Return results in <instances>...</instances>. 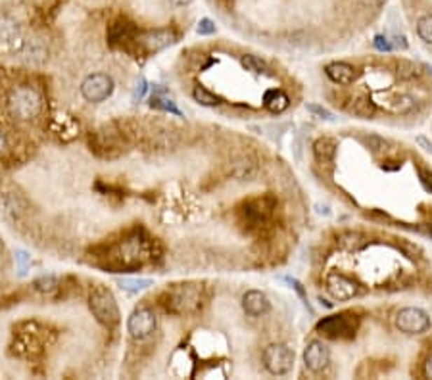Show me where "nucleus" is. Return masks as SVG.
<instances>
[{"label":"nucleus","instance_id":"obj_35","mask_svg":"<svg viewBox=\"0 0 432 380\" xmlns=\"http://www.w3.org/2000/svg\"><path fill=\"white\" fill-rule=\"evenodd\" d=\"M367 144H369V148H371L372 152H380V150L386 148V141L377 136V134H371V136L367 139Z\"/></svg>","mask_w":432,"mask_h":380},{"label":"nucleus","instance_id":"obj_3","mask_svg":"<svg viewBox=\"0 0 432 380\" xmlns=\"http://www.w3.org/2000/svg\"><path fill=\"white\" fill-rule=\"evenodd\" d=\"M89 307L92 317L104 325V327L112 328L120 323V307H118V302L113 298V294L104 286H97L92 288L89 296Z\"/></svg>","mask_w":432,"mask_h":380},{"label":"nucleus","instance_id":"obj_7","mask_svg":"<svg viewBox=\"0 0 432 380\" xmlns=\"http://www.w3.org/2000/svg\"><path fill=\"white\" fill-rule=\"evenodd\" d=\"M113 79L106 73H92L81 83V94L87 102L100 104L112 97Z\"/></svg>","mask_w":432,"mask_h":380},{"label":"nucleus","instance_id":"obj_14","mask_svg":"<svg viewBox=\"0 0 432 380\" xmlns=\"http://www.w3.org/2000/svg\"><path fill=\"white\" fill-rule=\"evenodd\" d=\"M325 73L333 83L336 85H351V83L358 79V71L356 67L350 64H344V62H333L325 67Z\"/></svg>","mask_w":432,"mask_h":380},{"label":"nucleus","instance_id":"obj_23","mask_svg":"<svg viewBox=\"0 0 432 380\" xmlns=\"http://www.w3.org/2000/svg\"><path fill=\"white\" fill-rule=\"evenodd\" d=\"M242 66H244V69L246 71H250V73H256V75H263L267 73L269 67L265 62L261 60V58H258V56H252V54H246V56H242Z\"/></svg>","mask_w":432,"mask_h":380},{"label":"nucleus","instance_id":"obj_30","mask_svg":"<svg viewBox=\"0 0 432 380\" xmlns=\"http://www.w3.org/2000/svg\"><path fill=\"white\" fill-rule=\"evenodd\" d=\"M398 75L402 77V79H413L415 75H417V67L413 66L411 62H400L398 64Z\"/></svg>","mask_w":432,"mask_h":380},{"label":"nucleus","instance_id":"obj_18","mask_svg":"<svg viewBox=\"0 0 432 380\" xmlns=\"http://www.w3.org/2000/svg\"><path fill=\"white\" fill-rule=\"evenodd\" d=\"M288 104H291V100H288V97H286L281 89L267 90L265 97H263V106L267 108L269 112L273 113L284 112V110L288 108Z\"/></svg>","mask_w":432,"mask_h":380},{"label":"nucleus","instance_id":"obj_25","mask_svg":"<svg viewBox=\"0 0 432 380\" xmlns=\"http://www.w3.org/2000/svg\"><path fill=\"white\" fill-rule=\"evenodd\" d=\"M118 284H120L121 288L127 292H131V294H137V292L144 290V288H148V286H152V281H148V279H118Z\"/></svg>","mask_w":432,"mask_h":380},{"label":"nucleus","instance_id":"obj_8","mask_svg":"<svg viewBox=\"0 0 432 380\" xmlns=\"http://www.w3.org/2000/svg\"><path fill=\"white\" fill-rule=\"evenodd\" d=\"M175 41H177V35L173 29H148L137 33L134 45L146 54H156L172 46Z\"/></svg>","mask_w":432,"mask_h":380},{"label":"nucleus","instance_id":"obj_9","mask_svg":"<svg viewBox=\"0 0 432 380\" xmlns=\"http://www.w3.org/2000/svg\"><path fill=\"white\" fill-rule=\"evenodd\" d=\"M156 325V315H154V311L148 309V307L134 309L131 317L127 319V330H129V335L133 336L134 340H144V338L154 335Z\"/></svg>","mask_w":432,"mask_h":380},{"label":"nucleus","instance_id":"obj_10","mask_svg":"<svg viewBox=\"0 0 432 380\" xmlns=\"http://www.w3.org/2000/svg\"><path fill=\"white\" fill-rule=\"evenodd\" d=\"M396 327L405 335H421L431 328V317L419 307H405L396 315Z\"/></svg>","mask_w":432,"mask_h":380},{"label":"nucleus","instance_id":"obj_5","mask_svg":"<svg viewBox=\"0 0 432 380\" xmlns=\"http://www.w3.org/2000/svg\"><path fill=\"white\" fill-rule=\"evenodd\" d=\"M275 209V200L263 196V198H253V200L246 202L244 208L240 209V217L242 223L246 225L248 229H260L261 225H265L273 216Z\"/></svg>","mask_w":432,"mask_h":380},{"label":"nucleus","instance_id":"obj_12","mask_svg":"<svg viewBox=\"0 0 432 380\" xmlns=\"http://www.w3.org/2000/svg\"><path fill=\"white\" fill-rule=\"evenodd\" d=\"M327 288L330 296L335 300H340V302L351 300L358 294V284L342 273H330L327 276Z\"/></svg>","mask_w":432,"mask_h":380},{"label":"nucleus","instance_id":"obj_6","mask_svg":"<svg viewBox=\"0 0 432 380\" xmlns=\"http://www.w3.org/2000/svg\"><path fill=\"white\" fill-rule=\"evenodd\" d=\"M263 365L269 373L277 377L288 374L294 367V353L284 344H271L263 351Z\"/></svg>","mask_w":432,"mask_h":380},{"label":"nucleus","instance_id":"obj_27","mask_svg":"<svg viewBox=\"0 0 432 380\" xmlns=\"http://www.w3.org/2000/svg\"><path fill=\"white\" fill-rule=\"evenodd\" d=\"M25 54H27L29 62H43L46 56V48L37 41H33V43L25 45Z\"/></svg>","mask_w":432,"mask_h":380},{"label":"nucleus","instance_id":"obj_11","mask_svg":"<svg viewBox=\"0 0 432 380\" xmlns=\"http://www.w3.org/2000/svg\"><path fill=\"white\" fill-rule=\"evenodd\" d=\"M328 361H330V351L325 344L319 340L307 344L306 351H304V363L312 373H321L323 369H327Z\"/></svg>","mask_w":432,"mask_h":380},{"label":"nucleus","instance_id":"obj_42","mask_svg":"<svg viewBox=\"0 0 432 380\" xmlns=\"http://www.w3.org/2000/svg\"><path fill=\"white\" fill-rule=\"evenodd\" d=\"M417 141H419V144H423V146H425V148L428 150V152H432V142H428V141H426L425 136H419Z\"/></svg>","mask_w":432,"mask_h":380},{"label":"nucleus","instance_id":"obj_17","mask_svg":"<svg viewBox=\"0 0 432 380\" xmlns=\"http://www.w3.org/2000/svg\"><path fill=\"white\" fill-rule=\"evenodd\" d=\"M20 38H22V31H20L18 22H15L14 17H10V15H2L0 17V46L2 48H10Z\"/></svg>","mask_w":432,"mask_h":380},{"label":"nucleus","instance_id":"obj_1","mask_svg":"<svg viewBox=\"0 0 432 380\" xmlns=\"http://www.w3.org/2000/svg\"><path fill=\"white\" fill-rule=\"evenodd\" d=\"M8 112L20 121L37 120L43 112V97L35 87L20 85L10 90L8 97Z\"/></svg>","mask_w":432,"mask_h":380},{"label":"nucleus","instance_id":"obj_31","mask_svg":"<svg viewBox=\"0 0 432 380\" xmlns=\"http://www.w3.org/2000/svg\"><path fill=\"white\" fill-rule=\"evenodd\" d=\"M146 90H148V83H146V79H144V77H141L139 81L134 83V89H133V100H134V102H141L142 98H144V94H146Z\"/></svg>","mask_w":432,"mask_h":380},{"label":"nucleus","instance_id":"obj_19","mask_svg":"<svg viewBox=\"0 0 432 380\" xmlns=\"http://www.w3.org/2000/svg\"><path fill=\"white\" fill-rule=\"evenodd\" d=\"M313 152H315V157L323 162V164H328L333 162L336 156V142L328 136H323V139H317L315 144H313Z\"/></svg>","mask_w":432,"mask_h":380},{"label":"nucleus","instance_id":"obj_34","mask_svg":"<svg viewBox=\"0 0 432 380\" xmlns=\"http://www.w3.org/2000/svg\"><path fill=\"white\" fill-rule=\"evenodd\" d=\"M359 239H361V234H358V232H346L342 239H340V242H342L344 246L350 248V250H351V248L356 250V248H358V244H359Z\"/></svg>","mask_w":432,"mask_h":380},{"label":"nucleus","instance_id":"obj_13","mask_svg":"<svg viewBox=\"0 0 432 380\" xmlns=\"http://www.w3.org/2000/svg\"><path fill=\"white\" fill-rule=\"evenodd\" d=\"M27 211V202L22 194L18 192H4L0 194V216L10 221L20 219Z\"/></svg>","mask_w":432,"mask_h":380},{"label":"nucleus","instance_id":"obj_28","mask_svg":"<svg viewBox=\"0 0 432 380\" xmlns=\"http://www.w3.org/2000/svg\"><path fill=\"white\" fill-rule=\"evenodd\" d=\"M372 110H375V106H372L369 98H358V100L354 102V106H351V112L356 113V115H361V118H369Z\"/></svg>","mask_w":432,"mask_h":380},{"label":"nucleus","instance_id":"obj_22","mask_svg":"<svg viewBox=\"0 0 432 380\" xmlns=\"http://www.w3.org/2000/svg\"><path fill=\"white\" fill-rule=\"evenodd\" d=\"M58 286H60V283H58V279L54 275H43L33 281V288H35L39 294H45V296L54 294V292L58 290Z\"/></svg>","mask_w":432,"mask_h":380},{"label":"nucleus","instance_id":"obj_33","mask_svg":"<svg viewBox=\"0 0 432 380\" xmlns=\"http://www.w3.org/2000/svg\"><path fill=\"white\" fill-rule=\"evenodd\" d=\"M372 45H375V48L380 50V52H390V50H392V43H390V38L384 37V35H377V37L372 38Z\"/></svg>","mask_w":432,"mask_h":380},{"label":"nucleus","instance_id":"obj_26","mask_svg":"<svg viewBox=\"0 0 432 380\" xmlns=\"http://www.w3.org/2000/svg\"><path fill=\"white\" fill-rule=\"evenodd\" d=\"M417 35L426 45H432V14L423 15L417 22Z\"/></svg>","mask_w":432,"mask_h":380},{"label":"nucleus","instance_id":"obj_24","mask_svg":"<svg viewBox=\"0 0 432 380\" xmlns=\"http://www.w3.org/2000/svg\"><path fill=\"white\" fill-rule=\"evenodd\" d=\"M193 97L198 104L209 106V108H211V106H217L219 102H221V98L216 97L214 92H209L208 89H204V87H200V85H198V87H194Z\"/></svg>","mask_w":432,"mask_h":380},{"label":"nucleus","instance_id":"obj_29","mask_svg":"<svg viewBox=\"0 0 432 380\" xmlns=\"http://www.w3.org/2000/svg\"><path fill=\"white\" fill-rule=\"evenodd\" d=\"M15 263H18L20 275H25L27 269L31 267V255L25 250H15Z\"/></svg>","mask_w":432,"mask_h":380},{"label":"nucleus","instance_id":"obj_21","mask_svg":"<svg viewBox=\"0 0 432 380\" xmlns=\"http://www.w3.org/2000/svg\"><path fill=\"white\" fill-rule=\"evenodd\" d=\"M417 108V98L410 97V94H400L390 100L388 110L394 113H411Z\"/></svg>","mask_w":432,"mask_h":380},{"label":"nucleus","instance_id":"obj_20","mask_svg":"<svg viewBox=\"0 0 432 380\" xmlns=\"http://www.w3.org/2000/svg\"><path fill=\"white\" fill-rule=\"evenodd\" d=\"M150 106H152V108H156V110H160V112L173 113V115H177V118L183 115L179 108H177V104L173 102L172 98L165 97L164 92H160V90H156V92H154V97L150 98Z\"/></svg>","mask_w":432,"mask_h":380},{"label":"nucleus","instance_id":"obj_40","mask_svg":"<svg viewBox=\"0 0 432 380\" xmlns=\"http://www.w3.org/2000/svg\"><path fill=\"white\" fill-rule=\"evenodd\" d=\"M386 0H361V4L365 8H380Z\"/></svg>","mask_w":432,"mask_h":380},{"label":"nucleus","instance_id":"obj_2","mask_svg":"<svg viewBox=\"0 0 432 380\" xmlns=\"http://www.w3.org/2000/svg\"><path fill=\"white\" fill-rule=\"evenodd\" d=\"M162 300L172 314H193L202 304V288L196 284H175L164 292Z\"/></svg>","mask_w":432,"mask_h":380},{"label":"nucleus","instance_id":"obj_43","mask_svg":"<svg viewBox=\"0 0 432 380\" xmlns=\"http://www.w3.org/2000/svg\"><path fill=\"white\" fill-rule=\"evenodd\" d=\"M190 2H193V0H172V4L173 6H186V4H190Z\"/></svg>","mask_w":432,"mask_h":380},{"label":"nucleus","instance_id":"obj_36","mask_svg":"<svg viewBox=\"0 0 432 380\" xmlns=\"http://www.w3.org/2000/svg\"><path fill=\"white\" fill-rule=\"evenodd\" d=\"M307 110H309V112H313V113H317V115H319V118H323V120H333V113L328 112L327 108H323V106H317V104H307L306 106Z\"/></svg>","mask_w":432,"mask_h":380},{"label":"nucleus","instance_id":"obj_41","mask_svg":"<svg viewBox=\"0 0 432 380\" xmlns=\"http://www.w3.org/2000/svg\"><path fill=\"white\" fill-rule=\"evenodd\" d=\"M425 377L432 379V356L428 359H426V363H425Z\"/></svg>","mask_w":432,"mask_h":380},{"label":"nucleus","instance_id":"obj_38","mask_svg":"<svg viewBox=\"0 0 432 380\" xmlns=\"http://www.w3.org/2000/svg\"><path fill=\"white\" fill-rule=\"evenodd\" d=\"M6 152H8V136H6V133L0 129V157L4 156Z\"/></svg>","mask_w":432,"mask_h":380},{"label":"nucleus","instance_id":"obj_4","mask_svg":"<svg viewBox=\"0 0 432 380\" xmlns=\"http://www.w3.org/2000/svg\"><path fill=\"white\" fill-rule=\"evenodd\" d=\"M359 319L354 314H338L317 323V330L327 338H351L358 330Z\"/></svg>","mask_w":432,"mask_h":380},{"label":"nucleus","instance_id":"obj_39","mask_svg":"<svg viewBox=\"0 0 432 380\" xmlns=\"http://www.w3.org/2000/svg\"><path fill=\"white\" fill-rule=\"evenodd\" d=\"M390 43H392V48H402V50H405V48H407V43H405V38L398 37V35H396V37H392V41H390Z\"/></svg>","mask_w":432,"mask_h":380},{"label":"nucleus","instance_id":"obj_37","mask_svg":"<svg viewBox=\"0 0 432 380\" xmlns=\"http://www.w3.org/2000/svg\"><path fill=\"white\" fill-rule=\"evenodd\" d=\"M419 177H421V183H423V187H425L428 192H432V173L425 171V169H419Z\"/></svg>","mask_w":432,"mask_h":380},{"label":"nucleus","instance_id":"obj_16","mask_svg":"<svg viewBox=\"0 0 432 380\" xmlns=\"http://www.w3.org/2000/svg\"><path fill=\"white\" fill-rule=\"evenodd\" d=\"M137 27L127 20H118L112 23L110 27V41L113 45H127V43H134L137 38Z\"/></svg>","mask_w":432,"mask_h":380},{"label":"nucleus","instance_id":"obj_32","mask_svg":"<svg viewBox=\"0 0 432 380\" xmlns=\"http://www.w3.org/2000/svg\"><path fill=\"white\" fill-rule=\"evenodd\" d=\"M196 33H198V35H214V33H216V23L208 20V17H204V20H200V23H198Z\"/></svg>","mask_w":432,"mask_h":380},{"label":"nucleus","instance_id":"obj_15","mask_svg":"<svg viewBox=\"0 0 432 380\" xmlns=\"http://www.w3.org/2000/svg\"><path fill=\"white\" fill-rule=\"evenodd\" d=\"M242 307H244V311H246L248 315H252V317H260V315L267 314L271 304H269L267 296H265L263 292L250 290V292H246V294H244V298H242Z\"/></svg>","mask_w":432,"mask_h":380}]
</instances>
